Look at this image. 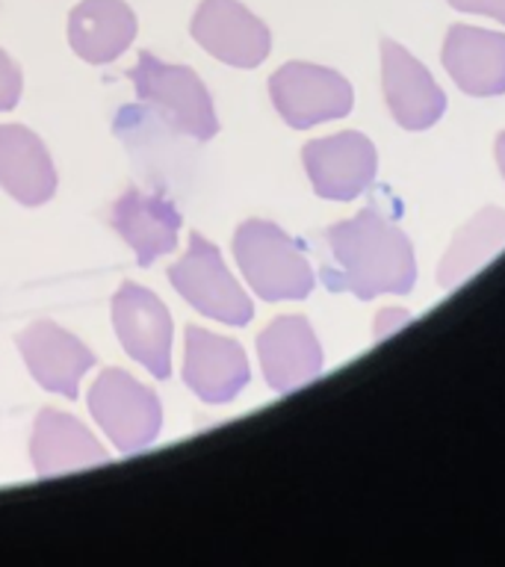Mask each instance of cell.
<instances>
[{"mask_svg": "<svg viewBox=\"0 0 505 567\" xmlns=\"http://www.w3.org/2000/svg\"><path fill=\"white\" fill-rule=\"evenodd\" d=\"M189 33L204 51L234 69H255L269 56V27L239 0H202Z\"/></svg>", "mask_w": 505, "mask_h": 567, "instance_id": "ba28073f", "label": "cell"}, {"mask_svg": "<svg viewBox=\"0 0 505 567\" xmlns=\"http://www.w3.org/2000/svg\"><path fill=\"white\" fill-rule=\"evenodd\" d=\"M381 74L390 113L408 131L432 127L446 110V95L420 60H414L396 42L381 44Z\"/></svg>", "mask_w": 505, "mask_h": 567, "instance_id": "5bb4252c", "label": "cell"}, {"mask_svg": "<svg viewBox=\"0 0 505 567\" xmlns=\"http://www.w3.org/2000/svg\"><path fill=\"white\" fill-rule=\"evenodd\" d=\"M496 163H499V172L505 177V133H499V140H496Z\"/></svg>", "mask_w": 505, "mask_h": 567, "instance_id": "603a6c76", "label": "cell"}, {"mask_svg": "<svg viewBox=\"0 0 505 567\" xmlns=\"http://www.w3.org/2000/svg\"><path fill=\"white\" fill-rule=\"evenodd\" d=\"M234 255L246 281L260 299H305L313 290V269L308 255L272 221H243L234 234Z\"/></svg>", "mask_w": 505, "mask_h": 567, "instance_id": "7a4b0ae2", "label": "cell"}, {"mask_svg": "<svg viewBox=\"0 0 505 567\" xmlns=\"http://www.w3.org/2000/svg\"><path fill=\"white\" fill-rule=\"evenodd\" d=\"M16 343L39 388L65 399H78L80 379L95 363V354L78 337L62 331L56 322L39 319L16 337Z\"/></svg>", "mask_w": 505, "mask_h": 567, "instance_id": "30bf717a", "label": "cell"}, {"mask_svg": "<svg viewBox=\"0 0 505 567\" xmlns=\"http://www.w3.org/2000/svg\"><path fill=\"white\" fill-rule=\"evenodd\" d=\"M305 168L317 195L331 202H352L372 184L379 157L363 133L346 131L328 140H313L301 151Z\"/></svg>", "mask_w": 505, "mask_h": 567, "instance_id": "9c48e42d", "label": "cell"}, {"mask_svg": "<svg viewBox=\"0 0 505 567\" xmlns=\"http://www.w3.org/2000/svg\"><path fill=\"white\" fill-rule=\"evenodd\" d=\"M248 358L243 346L198 326L186 328L184 381L207 405H225L248 384Z\"/></svg>", "mask_w": 505, "mask_h": 567, "instance_id": "8fae6325", "label": "cell"}, {"mask_svg": "<svg viewBox=\"0 0 505 567\" xmlns=\"http://www.w3.org/2000/svg\"><path fill=\"white\" fill-rule=\"evenodd\" d=\"M328 255L322 269L328 290H346L358 299H375L381 292L414 290V248L402 230L381 213L361 210L354 219L328 228Z\"/></svg>", "mask_w": 505, "mask_h": 567, "instance_id": "6da1fadb", "label": "cell"}, {"mask_svg": "<svg viewBox=\"0 0 505 567\" xmlns=\"http://www.w3.org/2000/svg\"><path fill=\"white\" fill-rule=\"evenodd\" d=\"M110 225L133 248L136 264L151 266L157 257L175 251L184 219L166 195L127 189L110 207Z\"/></svg>", "mask_w": 505, "mask_h": 567, "instance_id": "4fadbf2b", "label": "cell"}, {"mask_svg": "<svg viewBox=\"0 0 505 567\" xmlns=\"http://www.w3.org/2000/svg\"><path fill=\"white\" fill-rule=\"evenodd\" d=\"M127 78L133 80L136 97L154 106L172 131L198 142L213 140L219 133L210 92L193 69L172 65V62L157 60L151 51H142L136 65L127 71Z\"/></svg>", "mask_w": 505, "mask_h": 567, "instance_id": "3957f363", "label": "cell"}, {"mask_svg": "<svg viewBox=\"0 0 505 567\" xmlns=\"http://www.w3.org/2000/svg\"><path fill=\"white\" fill-rule=\"evenodd\" d=\"M113 328L124 352L154 379L172 375V313L140 284H122L113 296Z\"/></svg>", "mask_w": 505, "mask_h": 567, "instance_id": "52a82bcc", "label": "cell"}, {"mask_svg": "<svg viewBox=\"0 0 505 567\" xmlns=\"http://www.w3.org/2000/svg\"><path fill=\"white\" fill-rule=\"evenodd\" d=\"M0 186L24 207H39L56 193V168L44 142L21 124H0Z\"/></svg>", "mask_w": 505, "mask_h": 567, "instance_id": "e0dca14e", "label": "cell"}, {"mask_svg": "<svg viewBox=\"0 0 505 567\" xmlns=\"http://www.w3.org/2000/svg\"><path fill=\"white\" fill-rule=\"evenodd\" d=\"M411 322V313H405V310L399 308H384L379 313V319H375V337H388V334H396L399 328L408 326Z\"/></svg>", "mask_w": 505, "mask_h": 567, "instance_id": "7402d4cb", "label": "cell"}, {"mask_svg": "<svg viewBox=\"0 0 505 567\" xmlns=\"http://www.w3.org/2000/svg\"><path fill=\"white\" fill-rule=\"evenodd\" d=\"M443 65L461 92L476 97L505 92V35L458 24L443 44Z\"/></svg>", "mask_w": 505, "mask_h": 567, "instance_id": "9a60e30c", "label": "cell"}, {"mask_svg": "<svg viewBox=\"0 0 505 567\" xmlns=\"http://www.w3.org/2000/svg\"><path fill=\"white\" fill-rule=\"evenodd\" d=\"M168 281L193 305L198 313L225 322V326H248L255 317V305L246 290L234 281L221 251L202 234H189L186 255L168 269Z\"/></svg>", "mask_w": 505, "mask_h": 567, "instance_id": "5b68a950", "label": "cell"}, {"mask_svg": "<svg viewBox=\"0 0 505 567\" xmlns=\"http://www.w3.org/2000/svg\"><path fill=\"white\" fill-rule=\"evenodd\" d=\"M89 411L115 450L140 452L157 441L163 405L157 393L124 370H104L89 390Z\"/></svg>", "mask_w": 505, "mask_h": 567, "instance_id": "277c9868", "label": "cell"}, {"mask_svg": "<svg viewBox=\"0 0 505 567\" xmlns=\"http://www.w3.org/2000/svg\"><path fill=\"white\" fill-rule=\"evenodd\" d=\"M257 354L275 393H292L322 372V346L305 317H278L266 326L257 337Z\"/></svg>", "mask_w": 505, "mask_h": 567, "instance_id": "7c38bea8", "label": "cell"}, {"mask_svg": "<svg viewBox=\"0 0 505 567\" xmlns=\"http://www.w3.org/2000/svg\"><path fill=\"white\" fill-rule=\"evenodd\" d=\"M30 455H33L35 473L42 478L62 476L71 470H86L110 461L106 450L95 441V434L89 432L86 425L71 414L53 411V408H44L35 416Z\"/></svg>", "mask_w": 505, "mask_h": 567, "instance_id": "2e32d148", "label": "cell"}, {"mask_svg": "<svg viewBox=\"0 0 505 567\" xmlns=\"http://www.w3.org/2000/svg\"><path fill=\"white\" fill-rule=\"evenodd\" d=\"M505 248V210L487 207V210L476 213L473 219L458 230V237L450 246L446 257H443L441 269H437V281L443 287H455L464 284L473 272H478L482 266L491 264V257H496Z\"/></svg>", "mask_w": 505, "mask_h": 567, "instance_id": "d6986e66", "label": "cell"}, {"mask_svg": "<svg viewBox=\"0 0 505 567\" xmlns=\"http://www.w3.org/2000/svg\"><path fill=\"white\" fill-rule=\"evenodd\" d=\"M21 97V71L7 53L0 51V113H7Z\"/></svg>", "mask_w": 505, "mask_h": 567, "instance_id": "ffe728a7", "label": "cell"}, {"mask_svg": "<svg viewBox=\"0 0 505 567\" xmlns=\"http://www.w3.org/2000/svg\"><path fill=\"white\" fill-rule=\"evenodd\" d=\"M269 95L275 110L296 131H308L313 124L343 118L352 110V86L337 71L287 62L269 80Z\"/></svg>", "mask_w": 505, "mask_h": 567, "instance_id": "8992f818", "label": "cell"}, {"mask_svg": "<svg viewBox=\"0 0 505 567\" xmlns=\"http://www.w3.org/2000/svg\"><path fill=\"white\" fill-rule=\"evenodd\" d=\"M136 39V16L124 0H80L69 16V44L80 60L106 65Z\"/></svg>", "mask_w": 505, "mask_h": 567, "instance_id": "ac0fdd59", "label": "cell"}, {"mask_svg": "<svg viewBox=\"0 0 505 567\" xmlns=\"http://www.w3.org/2000/svg\"><path fill=\"white\" fill-rule=\"evenodd\" d=\"M450 7L461 12H473V16H487L505 24V0H446Z\"/></svg>", "mask_w": 505, "mask_h": 567, "instance_id": "44dd1931", "label": "cell"}]
</instances>
